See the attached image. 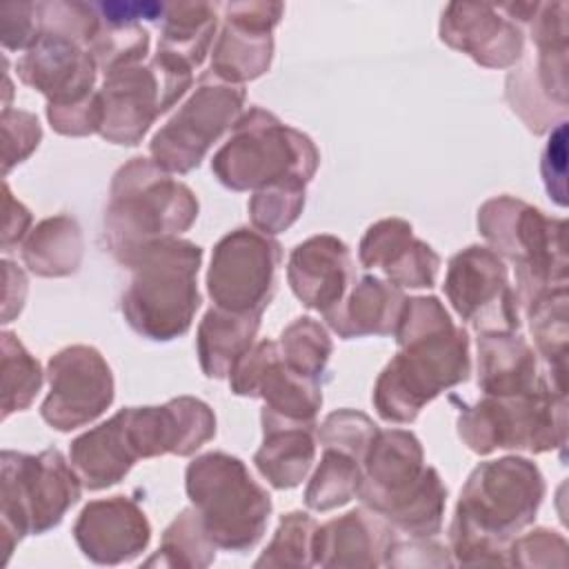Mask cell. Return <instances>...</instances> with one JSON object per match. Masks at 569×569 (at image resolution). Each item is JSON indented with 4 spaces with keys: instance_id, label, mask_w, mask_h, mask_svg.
<instances>
[{
    "instance_id": "obj_39",
    "label": "cell",
    "mask_w": 569,
    "mask_h": 569,
    "mask_svg": "<svg viewBox=\"0 0 569 569\" xmlns=\"http://www.w3.org/2000/svg\"><path fill=\"white\" fill-rule=\"evenodd\" d=\"M316 520L302 511H289L280 518L273 540L256 560V567H309L313 565Z\"/></svg>"
},
{
    "instance_id": "obj_27",
    "label": "cell",
    "mask_w": 569,
    "mask_h": 569,
    "mask_svg": "<svg viewBox=\"0 0 569 569\" xmlns=\"http://www.w3.org/2000/svg\"><path fill=\"white\" fill-rule=\"evenodd\" d=\"M405 300L400 287L376 276H362L322 318L345 340L389 336L396 331Z\"/></svg>"
},
{
    "instance_id": "obj_11",
    "label": "cell",
    "mask_w": 569,
    "mask_h": 569,
    "mask_svg": "<svg viewBox=\"0 0 569 569\" xmlns=\"http://www.w3.org/2000/svg\"><path fill=\"white\" fill-rule=\"evenodd\" d=\"M525 24L536 64L507 76V100L531 131L542 133L567 113V2H536Z\"/></svg>"
},
{
    "instance_id": "obj_43",
    "label": "cell",
    "mask_w": 569,
    "mask_h": 569,
    "mask_svg": "<svg viewBox=\"0 0 569 569\" xmlns=\"http://www.w3.org/2000/svg\"><path fill=\"white\" fill-rule=\"evenodd\" d=\"M2 160L4 173L11 171L18 162H22L42 140L40 122L33 113L4 107L2 109Z\"/></svg>"
},
{
    "instance_id": "obj_23",
    "label": "cell",
    "mask_w": 569,
    "mask_h": 569,
    "mask_svg": "<svg viewBox=\"0 0 569 569\" xmlns=\"http://www.w3.org/2000/svg\"><path fill=\"white\" fill-rule=\"evenodd\" d=\"M287 280L305 307L327 313L356 282L349 247L329 233L300 242L289 256Z\"/></svg>"
},
{
    "instance_id": "obj_28",
    "label": "cell",
    "mask_w": 569,
    "mask_h": 569,
    "mask_svg": "<svg viewBox=\"0 0 569 569\" xmlns=\"http://www.w3.org/2000/svg\"><path fill=\"white\" fill-rule=\"evenodd\" d=\"M547 376L538 371L533 349L516 331L478 333V387L485 396H520L538 389Z\"/></svg>"
},
{
    "instance_id": "obj_20",
    "label": "cell",
    "mask_w": 569,
    "mask_h": 569,
    "mask_svg": "<svg viewBox=\"0 0 569 569\" xmlns=\"http://www.w3.org/2000/svg\"><path fill=\"white\" fill-rule=\"evenodd\" d=\"M440 40L487 69L516 64L525 53V31L502 4L449 2L440 18Z\"/></svg>"
},
{
    "instance_id": "obj_31",
    "label": "cell",
    "mask_w": 569,
    "mask_h": 569,
    "mask_svg": "<svg viewBox=\"0 0 569 569\" xmlns=\"http://www.w3.org/2000/svg\"><path fill=\"white\" fill-rule=\"evenodd\" d=\"M218 27L216 4L211 2H169L160 18L158 51L189 69L202 64Z\"/></svg>"
},
{
    "instance_id": "obj_17",
    "label": "cell",
    "mask_w": 569,
    "mask_h": 569,
    "mask_svg": "<svg viewBox=\"0 0 569 569\" xmlns=\"http://www.w3.org/2000/svg\"><path fill=\"white\" fill-rule=\"evenodd\" d=\"M224 24L211 51V73L242 84L260 78L273 58V27L284 13L282 2H227Z\"/></svg>"
},
{
    "instance_id": "obj_6",
    "label": "cell",
    "mask_w": 569,
    "mask_h": 569,
    "mask_svg": "<svg viewBox=\"0 0 569 569\" xmlns=\"http://www.w3.org/2000/svg\"><path fill=\"white\" fill-rule=\"evenodd\" d=\"M320 153L311 138L271 111L251 107L244 111L216 151L211 171L231 191H258L280 182H309L318 169Z\"/></svg>"
},
{
    "instance_id": "obj_33",
    "label": "cell",
    "mask_w": 569,
    "mask_h": 569,
    "mask_svg": "<svg viewBox=\"0 0 569 569\" xmlns=\"http://www.w3.org/2000/svg\"><path fill=\"white\" fill-rule=\"evenodd\" d=\"M533 340L547 365V378L565 389L567 356V289L551 291L525 307Z\"/></svg>"
},
{
    "instance_id": "obj_22",
    "label": "cell",
    "mask_w": 569,
    "mask_h": 569,
    "mask_svg": "<svg viewBox=\"0 0 569 569\" xmlns=\"http://www.w3.org/2000/svg\"><path fill=\"white\" fill-rule=\"evenodd\" d=\"M73 538L91 562L120 565L147 549L151 525L136 500L113 496L84 505L73 525Z\"/></svg>"
},
{
    "instance_id": "obj_46",
    "label": "cell",
    "mask_w": 569,
    "mask_h": 569,
    "mask_svg": "<svg viewBox=\"0 0 569 569\" xmlns=\"http://www.w3.org/2000/svg\"><path fill=\"white\" fill-rule=\"evenodd\" d=\"M565 133L567 124L558 122V127L549 136V144L542 156V176L547 191L553 196V200L565 207L567 193H565Z\"/></svg>"
},
{
    "instance_id": "obj_16",
    "label": "cell",
    "mask_w": 569,
    "mask_h": 569,
    "mask_svg": "<svg viewBox=\"0 0 569 569\" xmlns=\"http://www.w3.org/2000/svg\"><path fill=\"white\" fill-rule=\"evenodd\" d=\"M229 385L236 396L264 400L262 420L316 425L322 407V385L291 371L273 340L253 345L231 369Z\"/></svg>"
},
{
    "instance_id": "obj_44",
    "label": "cell",
    "mask_w": 569,
    "mask_h": 569,
    "mask_svg": "<svg viewBox=\"0 0 569 569\" xmlns=\"http://www.w3.org/2000/svg\"><path fill=\"white\" fill-rule=\"evenodd\" d=\"M2 47L7 51H27L40 38L38 2H9L0 7Z\"/></svg>"
},
{
    "instance_id": "obj_47",
    "label": "cell",
    "mask_w": 569,
    "mask_h": 569,
    "mask_svg": "<svg viewBox=\"0 0 569 569\" xmlns=\"http://www.w3.org/2000/svg\"><path fill=\"white\" fill-rule=\"evenodd\" d=\"M4 191V231H2V251H11L13 244H18L24 233H27V227L31 222V213L29 209L18 202L13 196H11V189L9 184L4 182L2 187Z\"/></svg>"
},
{
    "instance_id": "obj_42",
    "label": "cell",
    "mask_w": 569,
    "mask_h": 569,
    "mask_svg": "<svg viewBox=\"0 0 569 569\" xmlns=\"http://www.w3.org/2000/svg\"><path fill=\"white\" fill-rule=\"evenodd\" d=\"M378 427L367 413L353 409H338L322 420V425L318 427V438L322 447H333L356 456L358 460H365V453Z\"/></svg>"
},
{
    "instance_id": "obj_18",
    "label": "cell",
    "mask_w": 569,
    "mask_h": 569,
    "mask_svg": "<svg viewBox=\"0 0 569 569\" xmlns=\"http://www.w3.org/2000/svg\"><path fill=\"white\" fill-rule=\"evenodd\" d=\"M98 133L113 144H138L153 120L169 111L164 84L158 69L133 64L104 76L98 89Z\"/></svg>"
},
{
    "instance_id": "obj_1",
    "label": "cell",
    "mask_w": 569,
    "mask_h": 569,
    "mask_svg": "<svg viewBox=\"0 0 569 569\" xmlns=\"http://www.w3.org/2000/svg\"><path fill=\"white\" fill-rule=\"evenodd\" d=\"M398 353L373 387V407L387 422H413L420 409L471 373L469 336L436 296L405 300L396 325Z\"/></svg>"
},
{
    "instance_id": "obj_9",
    "label": "cell",
    "mask_w": 569,
    "mask_h": 569,
    "mask_svg": "<svg viewBox=\"0 0 569 569\" xmlns=\"http://www.w3.org/2000/svg\"><path fill=\"white\" fill-rule=\"evenodd\" d=\"M184 480L187 496L216 547L244 551L262 538L271 496L240 458L224 451L202 453L189 462Z\"/></svg>"
},
{
    "instance_id": "obj_41",
    "label": "cell",
    "mask_w": 569,
    "mask_h": 569,
    "mask_svg": "<svg viewBox=\"0 0 569 569\" xmlns=\"http://www.w3.org/2000/svg\"><path fill=\"white\" fill-rule=\"evenodd\" d=\"M40 33H60L80 44H91L100 29V13L89 2H38Z\"/></svg>"
},
{
    "instance_id": "obj_40",
    "label": "cell",
    "mask_w": 569,
    "mask_h": 569,
    "mask_svg": "<svg viewBox=\"0 0 569 569\" xmlns=\"http://www.w3.org/2000/svg\"><path fill=\"white\" fill-rule=\"evenodd\" d=\"M305 182L291 180L253 191L249 200V218L253 229L273 236L289 229L305 207Z\"/></svg>"
},
{
    "instance_id": "obj_7",
    "label": "cell",
    "mask_w": 569,
    "mask_h": 569,
    "mask_svg": "<svg viewBox=\"0 0 569 569\" xmlns=\"http://www.w3.org/2000/svg\"><path fill=\"white\" fill-rule=\"evenodd\" d=\"M478 229L496 253L516 264V298L522 307L567 289L565 220L511 196H498L478 209Z\"/></svg>"
},
{
    "instance_id": "obj_24",
    "label": "cell",
    "mask_w": 569,
    "mask_h": 569,
    "mask_svg": "<svg viewBox=\"0 0 569 569\" xmlns=\"http://www.w3.org/2000/svg\"><path fill=\"white\" fill-rule=\"evenodd\" d=\"M360 264L382 269L391 284L409 289H429L436 284L440 258L402 218H385L373 222L358 247Z\"/></svg>"
},
{
    "instance_id": "obj_15",
    "label": "cell",
    "mask_w": 569,
    "mask_h": 569,
    "mask_svg": "<svg viewBox=\"0 0 569 569\" xmlns=\"http://www.w3.org/2000/svg\"><path fill=\"white\" fill-rule=\"evenodd\" d=\"M49 393L40 416L56 431H71L100 418L113 402V373L102 353L71 345L49 358Z\"/></svg>"
},
{
    "instance_id": "obj_25",
    "label": "cell",
    "mask_w": 569,
    "mask_h": 569,
    "mask_svg": "<svg viewBox=\"0 0 569 569\" xmlns=\"http://www.w3.org/2000/svg\"><path fill=\"white\" fill-rule=\"evenodd\" d=\"M396 536L387 520L367 509H351L340 518L316 527L313 565L320 567H378Z\"/></svg>"
},
{
    "instance_id": "obj_13",
    "label": "cell",
    "mask_w": 569,
    "mask_h": 569,
    "mask_svg": "<svg viewBox=\"0 0 569 569\" xmlns=\"http://www.w3.org/2000/svg\"><path fill=\"white\" fill-rule=\"evenodd\" d=\"M280 260V242L258 229L238 227L222 236L213 247L207 271V291L213 307L262 316L276 293Z\"/></svg>"
},
{
    "instance_id": "obj_5",
    "label": "cell",
    "mask_w": 569,
    "mask_h": 569,
    "mask_svg": "<svg viewBox=\"0 0 569 569\" xmlns=\"http://www.w3.org/2000/svg\"><path fill=\"white\" fill-rule=\"evenodd\" d=\"M202 249L182 238L147 244L127 264L131 280L122 293V316L142 338L167 342L189 331L200 307L198 269Z\"/></svg>"
},
{
    "instance_id": "obj_45",
    "label": "cell",
    "mask_w": 569,
    "mask_h": 569,
    "mask_svg": "<svg viewBox=\"0 0 569 569\" xmlns=\"http://www.w3.org/2000/svg\"><path fill=\"white\" fill-rule=\"evenodd\" d=\"M47 118L51 127L62 136L98 133V127H100L98 91L91 98L69 107H47Z\"/></svg>"
},
{
    "instance_id": "obj_14",
    "label": "cell",
    "mask_w": 569,
    "mask_h": 569,
    "mask_svg": "<svg viewBox=\"0 0 569 569\" xmlns=\"http://www.w3.org/2000/svg\"><path fill=\"white\" fill-rule=\"evenodd\" d=\"M442 287L453 311L478 333L518 331V298L507 264L493 249L471 244L458 251L449 260Z\"/></svg>"
},
{
    "instance_id": "obj_19",
    "label": "cell",
    "mask_w": 569,
    "mask_h": 569,
    "mask_svg": "<svg viewBox=\"0 0 569 569\" xmlns=\"http://www.w3.org/2000/svg\"><path fill=\"white\" fill-rule=\"evenodd\" d=\"M98 64L91 51L60 33H40L16 64L18 78L47 98V107H69L91 98Z\"/></svg>"
},
{
    "instance_id": "obj_48",
    "label": "cell",
    "mask_w": 569,
    "mask_h": 569,
    "mask_svg": "<svg viewBox=\"0 0 569 569\" xmlns=\"http://www.w3.org/2000/svg\"><path fill=\"white\" fill-rule=\"evenodd\" d=\"M2 273H4V293H2V322H11L16 313H20L27 296V278L18 264L11 260H2Z\"/></svg>"
},
{
    "instance_id": "obj_8",
    "label": "cell",
    "mask_w": 569,
    "mask_h": 569,
    "mask_svg": "<svg viewBox=\"0 0 569 569\" xmlns=\"http://www.w3.org/2000/svg\"><path fill=\"white\" fill-rule=\"evenodd\" d=\"M0 462L2 562H7L24 536L44 533L62 522L64 513L80 500L82 480L58 449L40 453L4 449Z\"/></svg>"
},
{
    "instance_id": "obj_21",
    "label": "cell",
    "mask_w": 569,
    "mask_h": 569,
    "mask_svg": "<svg viewBox=\"0 0 569 569\" xmlns=\"http://www.w3.org/2000/svg\"><path fill=\"white\" fill-rule=\"evenodd\" d=\"M127 427L138 458L191 456L216 436V416L207 402L180 396L162 407H129Z\"/></svg>"
},
{
    "instance_id": "obj_2",
    "label": "cell",
    "mask_w": 569,
    "mask_h": 569,
    "mask_svg": "<svg viewBox=\"0 0 569 569\" xmlns=\"http://www.w3.org/2000/svg\"><path fill=\"white\" fill-rule=\"evenodd\" d=\"M545 498L540 469L518 456L480 462L467 478L449 529L460 565L509 562L513 533L533 522Z\"/></svg>"
},
{
    "instance_id": "obj_26",
    "label": "cell",
    "mask_w": 569,
    "mask_h": 569,
    "mask_svg": "<svg viewBox=\"0 0 569 569\" xmlns=\"http://www.w3.org/2000/svg\"><path fill=\"white\" fill-rule=\"evenodd\" d=\"M69 460L84 489L100 491L120 482L138 460L129 438L127 409L78 436L69 447Z\"/></svg>"
},
{
    "instance_id": "obj_36",
    "label": "cell",
    "mask_w": 569,
    "mask_h": 569,
    "mask_svg": "<svg viewBox=\"0 0 569 569\" xmlns=\"http://www.w3.org/2000/svg\"><path fill=\"white\" fill-rule=\"evenodd\" d=\"M216 542L209 538L196 509H184L162 533L158 556L147 560V565H169V567H207L216 558Z\"/></svg>"
},
{
    "instance_id": "obj_12",
    "label": "cell",
    "mask_w": 569,
    "mask_h": 569,
    "mask_svg": "<svg viewBox=\"0 0 569 569\" xmlns=\"http://www.w3.org/2000/svg\"><path fill=\"white\" fill-rule=\"evenodd\" d=\"M244 89L207 71L184 104L151 138V160L167 173H187L242 116Z\"/></svg>"
},
{
    "instance_id": "obj_10",
    "label": "cell",
    "mask_w": 569,
    "mask_h": 569,
    "mask_svg": "<svg viewBox=\"0 0 569 569\" xmlns=\"http://www.w3.org/2000/svg\"><path fill=\"white\" fill-rule=\"evenodd\" d=\"M565 389L545 380L520 396H485L458 416V436L480 456L496 449L533 453L565 445Z\"/></svg>"
},
{
    "instance_id": "obj_35",
    "label": "cell",
    "mask_w": 569,
    "mask_h": 569,
    "mask_svg": "<svg viewBox=\"0 0 569 569\" xmlns=\"http://www.w3.org/2000/svg\"><path fill=\"white\" fill-rule=\"evenodd\" d=\"M2 418L24 411L38 396L44 373L16 333L2 331Z\"/></svg>"
},
{
    "instance_id": "obj_37",
    "label": "cell",
    "mask_w": 569,
    "mask_h": 569,
    "mask_svg": "<svg viewBox=\"0 0 569 569\" xmlns=\"http://www.w3.org/2000/svg\"><path fill=\"white\" fill-rule=\"evenodd\" d=\"M278 349L291 371L320 382L333 345L320 322L302 316L282 329Z\"/></svg>"
},
{
    "instance_id": "obj_34",
    "label": "cell",
    "mask_w": 569,
    "mask_h": 569,
    "mask_svg": "<svg viewBox=\"0 0 569 569\" xmlns=\"http://www.w3.org/2000/svg\"><path fill=\"white\" fill-rule=\"evenodd\" d=\"M322 449L320 465L305 491V505L311 511H329L347 505L358 493L362 480V460L333 447Z\"/></svg>"
},
{
    "instance_id": "obj_29",
    "label": "cell",
    "mask_w": 569,
    "mask_h": 569,
    "mask_svg": "<svg viewBox=\"0 0 569 569\" xmlns=\"http://www.w3.org/2000/svg\"><path fill=\"white\" fill-rule=\"evenodd\" d=\"M316 425L262 420V447L253 462L262 478L276 489L298 487L316 456Z\"/></svg>"
},
{
    "instance_id": "obj_32",
    "label": "cell",
    "mask_w": 569,
    "mask_h": 569,
    "mask_svg": "<svg viewBox=\"0 0 569 569\" xmlns=\"http://www.w3.org/2000/svg\"><path fill=\"white\" fill-rule=\"evenodd\" d=\"M22 260L31 273L42 278L76 273L82 260L78 220L64 213L40 220L22 242Z\"/></svg>"
},
{
    "instance_id": "obj_4",
    "label": "cell",
    "mask_w": 569,
    "mask_h": 569,
    "mask_svg": "<svg viewBox=\"0 0 569 569\" xmlns=\"http://www.w3.org/2000/svg\"><path fill=\"white\" fill-rule=\"evenodd\" d=\"M196 218L193 191L153 160L138 156L122 164L111 180L104 242L111 256L127 267L147 244L189 231Z\"/></svg>"
},
{
    "instance_id": "obj_3",
    "label": "cell",
    "mask_w": 569,
    "mask_h": 569,
    "mask_svg": "<svg viewBox=\"0 0 569 569\" xmlns=\"http://www.w3.org/2000/svg\"><path fill=\"white\" fill-rule=\"evenodd\" d=\"M356 496L411 538L427 540L442 527L447 487L438 471L425 465L422 445L407 429L373 433Z\"/></svg>"
},
{
    "instance_id": "obj_30",
    "label": "cell",
    "mask_w": 569,
    "mask_h": 569,
    "mask_svg": "<svg viewBox=\"0 0 569 569\" xmlns=\"http://www.w3.org/2000/svg\"><path fill=\"white\" fill-rule=\"evenodd\" d=\"M260 313H236L211 307L198 325L196 347L207 378H229L236 362L253 347Z\"/></svg>"
},
{
    "instance_id": "obj_38",
    "label": "cell",
    "mask_w": 569,
    "mask_h": 569,
    "mask_svg": "<svg viewBox=\"0 0 569 569\" xmlns=\"http://www.w3.org/2000/svg\"><path fill=\"white\" fill-rule=\"evenodd\" d=\"M89 51L98 69L109 76L118 69L140 64V60L149 53V31L140 22L100 18V29L91 40Z\"/></svg>"
}]
</instances>
